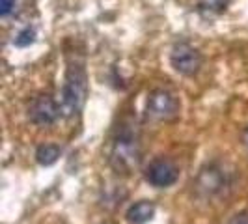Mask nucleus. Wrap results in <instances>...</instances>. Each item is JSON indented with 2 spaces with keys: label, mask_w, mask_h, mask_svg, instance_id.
Segmentation results:
<instances>
[{
  "label": "nucleus",
  "mask_w": 248,
  "mask_h": 224,
  "mask_svg": "<svg viewBox=\"0 0 248 224\" xmlns=\"http://www.w3.org/2000/svg\"><path fill=\"white\" fill-rule=\"evenodd\" d=\"M88 96V75L82 62H71L67 65L65 79H63L62 92H60V111L65 118L77 116L84 107Z\"/></svg>",
  "instance_id": "2"
},
{
  "label": "nucleus",
  "mask_w": 248,
  "mask_h": 224,
  "mask_svg": "<svg viewBox=\"0 0 248 224\" xmlns=\"http://www.w3.org/2000/svg\"><path fill=\"white\" fill-rule=\"evenodd\" d=\"M62 149L56 144H41L39 148L36 149V161L41 164V166H50L58 161Z\"/></svg>",
  "instance_id": "9"
},
{
  "label": "nucleus",
  "mask_w": 248,
  "mask_h": 224,
  "mask_svg": "<svg viewBox=\"0 0 248 224\" xmlns=\"http://www.w3.org/2000/svg\"><path fill=\"white\" fill-rule=\"evenodd\" d=\"M230 0H198V12L203 17H215L228 8Z\"/></svg>",
  "instance_id": "10"
},
{
  "label": "nucleus",
  "mask_w": 248,
  "mask_h": 224,
  "mask_svg": "<svg viewBox=\"0 0 248 224\" xmlns=\"http://www.w3.org/2000/svg\"><path fill=\"white\" fill-rule=\"evenodd\" d=\"M153 215H155V204L149 200H140L137 204H133L125 213L127 221L131 224H146L153 219Z\"/></svg>",
  "instance_id": "8"
},
{
  "label": "nucleus",
  "mask_w": 248,
  "mask_h": 224,
  "mask_svg": "<svg viewBox=\"0 0 248 224\" xmlns=\"http://www.w3.org/2000/svg\"><path fill=\"white\" fill-rule=\"evenodd\" d=\"M230 185H232L230 172L224 168L222 164H218V162H211V164L203 166L200 170L196 181H194L196 192H198L202 198L220 196Z\"/></svg>",
  "instance_id": "3"
},
{
  "label": "nucleus",
  "mask_w": 248,
  "mask_h": 224,
  "mask_svg": "<svg viewBox=\"0 0 248 224\" xmlns=\"http://www.w3.org/2000/svg\"><path fill=\"white\" fill-rule=\"evenodd\" d=\"M170 64L179 75L192 77L198 73L202 67V54L190 43L179 41L170 50Z\"/></svg>",
  "instance_id": "6"
},
{
  "label": "nucleus",
  "mask_w": 248,
  "mask_h": 224,
  "mask_svg": "<svg viewBox=\"0 0 248 224\" xmlns=\"http://www.w3.org/2000/svg\"><path fill=\"white\" fill-rule=\"evenodd\" d=\"M243 142H245V146H247V149H248V127H247V131H245V135H243Z\"/></svg>",
  "instance_id": "14"
},
{
  "label": "nucleus",
  "mask_w": 248,
  "mask_h": 224,
  "mask_svg": "<svg viewBox=\"0 0 248 224\" xmlns=\"http://www.w3.org/2000/svg\"><path fill=\"white\" fill-rule=\"evenodd\" d=\"M15 8V0H0V15L8 17Z\"/></svg>",
  "instance_id": "12"
},
{
  "label": "nucleus",
  "mask_w": 248,
  "mask_h": 224,
  "mask_svg": "<svg viewBox=\"0 0 248 224\" xmlns=\"http://www.w3.org/2000/svg\"><path fill=\"white\" fill-rule=\"evenodd\" d=\"M140 162V131L133 120L120 124L110 146V164L120 174H131Z\"/></svg>",
  "instance_id": "1"
},
{
  "label": "nucleus",
  "mask_w": 248,
  "mask_h": 224,
  "mask_svg": "<svg viewBox=\"0 0 248 224\" xmlns=\"http://www.w3.org/2000/svg\"><path fill=\"white\" fill-rule=\"evenodd\" d=\"M177 177H179V170L168 159H155L146 170V179L153 187H159V189L174 185Z\"/></svg>",
  "instance_id": "7"
},
{
  "label": "nucleus",
  "mask_w": 248,
  "mask_h": 224,
  "mask_svg": "<svg viewBox=\"0 0 248 224\" xmlns=\"http://www.w3.org/2000/svg\"><path fill=\"white\" fill-rule=\"evenodd\" d=\"M179 112V101L172 92L159 88L148 96L146 116L151 122H170Z\"/></svg>",
  "instance_id": "4"
},
{
  "label": "nucleus",
  "mask_w": 248,
  "mask_h": 224,
  "mask_svg": "<svg viewBox=\"0 0 248 224\" xmlns=\"http://www.w3.org/2000/svg\"><path fill=\"white\" fill-rule=\"evenodd\" d=\"M34 37H36L34 28L26 26L25 30H21V32L17 34V37L13 39V43H15L17 47H28V45H32V43H34Z\"/></svg>",
  "instance_id": "11"
},
{
  "label": "nucleus",
  "mask_w": 248,
  "mask_h": 224,
  "mask_svg": "<svg viewBox=\"0 0 248 224\" xmlns=\"http://www.w3.org/2000/svg\"><path fill=\"white\" fill-rule=\"evenodd\" d=\"M60 116V103L49 94H37L28 105V120L37 127H49Z\"/></svg>",
  "instance_id": "5"
},
{
  "label": "nucleus",
  "mask_w": 248,
  "mask_h": 224,
  "mask_svg": "<svg viewBox=\"0 0 248 224\" xmlns=\"http://www.w3.org/2000/svg\"><path fill=\"white\" fill-rule=\"evenodd\" d=\"M228 224H248V213H237L228 221Z\"/></svg>",
  "instance_id": "13"
}]
</instances>
